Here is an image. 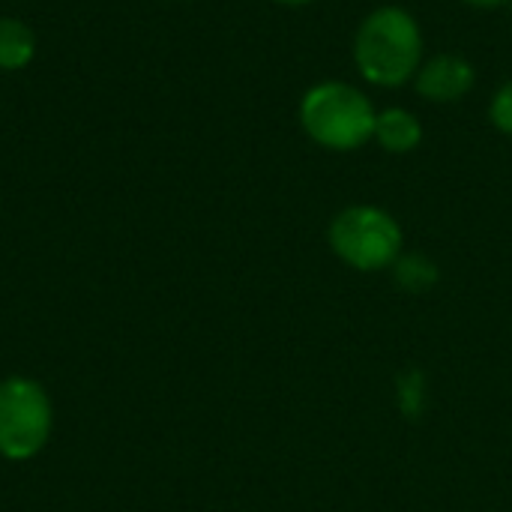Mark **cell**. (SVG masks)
<instances>
[{
  "mask_svg": "<svg viewBox=\"0 0 512 512\" xmlns=\"http://www.w3.org/2000/svg\"><path fill=\"white\" fill-rule=\"evenodd\" d=\"M351 57L369 87L396 90L411 84L426 60V36L417 15L396 3L375 6L354 30Z\"/></svg>",
  "mask_w": 512,
  "mask_h": 512,
  "instance_id": "1",
  "label": "cell"
},
{
  "mask_svg": "<svg viewBox=\"0 0 512 512\" xmlns=\"http://www.w3.org/2000/svg\"><path fill=\"white\" fill-rule=\"evenodd\" d=\"M378 108L372 96L342 78L315 81L297 105L303 135L330 153H354L372 141Z\"/></svg>",
  "mask_w": 512,
  "mask_h": 512,
  "instance_id": "2",
  "label": "cell"
},
{
  "mask_svg": "<svg viewBox=\"0 0 512 512\" xmlns=\"http://www.w3.org/2000/svg\"><path fill=\"white\" fill-rule=\"evenodd\" d=\"M327 243L342 264L360 273L390 270L405 252L399 219L378 204H351L339 210L330 219Z\"/></svg>",
  "mask_w": 512,
  "mask_h": 512,
  "instance_id": "3",
  "label": "cell"
},
{
  "mask_svg": "<svg viewBox=\"0 0 512 512\" xmlns=\"http://www.w3.org/2000/svg\"><path fill=\"white\" fill-rule=\"evenodd\" d=\"M54 432V402L48 390L27 375L0 381V459H36Z\"/></svg>",
  "mask_w": 512,
  "mask_h": 512,
  "instance_id": "4",
  "label": "cell"
},
{
  "mask_svg": "<svg viewBox=\"0 0 512 512\" xmlns=\"http://www.w3.org/2000/svg\"><path fill=\"white\" fill-rule=\"evenodd\" d=\"M411 87L420 99L432 105H453L462 102L477 87V69L468 57L456 51H441L423 60Z\"/></svg>",
  "mask_w": 512,
  "mask_h": 512,
  "instance_id": "5",
  "label": "cell"
},
{
  "mask_svg": "<svg viewBox=\"0 0 512 512\" xmlns=\"http://www.w3.org/2000/svg\"><path fill=\"white\" fill-rule=\"evenodd\" d=\"M372 141H375L384 153H393V156L414 153V150L423 144V123H420V117H417L411 108H405V105L378 108Z\"/></svg>",
  "mask_w": 512,
  "mask_h": 512,
  "instance_id": "6",
  "label": "cell"
},
{
  "mask_svg": "<svg viewBox=\"0 0 512 512\" xmlns=\"http://www.w3.org/2000/svg\"><path fill=\"white\" fill-rule=\"evenodd\" d=\"M36 57V33L12 15H0V72L24 69Z\"/></svg>",
  "mask_w": 512,
  "mask_h": 512,
  "instance_id": "7",
  "label": "cell"
},
{
  "mask_svg": "<svg viewBox=\"0 0 512 512\" xmlns=\"http://www.w3.org/2000/svg\"><path fill=\"white\" fill-rule=\"evenodd\" d=\"M390 270H393L396 285H399L402 291H408V294H426V291H432V288L438 285V279H441L438 264H435L429 255H423V252H402L399 261H396Z\"/></svg>",
  "mask_w": 512,
  "mask_h": 512,
  "instance_id": "8",
  "label": "cell"
},
{
  "mask_svg": "<svg viewBox=\"0 0 512 512\" xmlns=\"http://www.w3.org/2000/svg\"><path fill=\"white\" fill-rule=\"evenodd\" d=\"M489 123L501 135L512 138V78H507L504 84L495 87V93L489 99Z\"/></svg>",
  "mask_w": 512,
  "mask_h": 512,
  "instance_id": "9",
  "label": "cell"
},
{
  "mask_svg": "<svg viewBox=\"0 0 512 512\" xmlns=\"http://www.w3.org/2000/svg\"><path fill=\"white\" fill-rule=\"evenodd\" d=\"M465 6H474V9H501V6H507L512 0H462Z\"/></svg>",
  "mask_w": 512,
  "mask_h": 512,
  "instance_id": "10",
  "label": "cell"
},
{
  "mask_svg": "<svg viewBox=\"0 0 512 512\" xmlns=\"http://www.w3.org/2000/svg\"><path fill=\"white\" fill-rule=\"evenodd\" d=\"M273 3H279V6H291V9H300V6H312V3H318V0H273Z\"/></svg>",
  "mask_w": 512,
  "mask_h": 512,
  "instance_id": "11",
  "label": "cell"
}]
</instances>
